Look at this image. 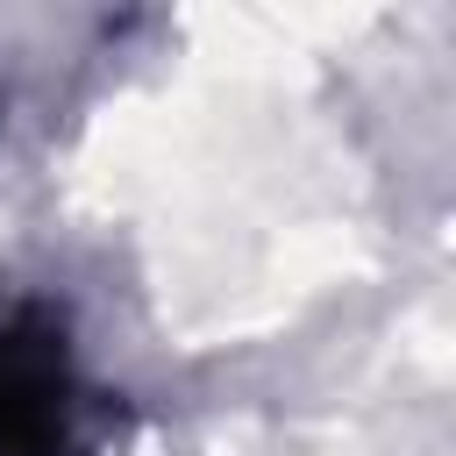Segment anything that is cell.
<instances>
[{
	"mask_svg": "<svg viewBox=\"0 0 456 456\" xmlns=\"http://www.w3.org/2000/svg\"><path fill=\"white\" fill-rule=\"evenodd\" d=\"M93 385L50 306H0V456H78Z\"/></svg>",
	"mask_w": 456,
	"mask_h": 456,
	"instance_id": "cell-1",
	"label": "cell"
}]
</instances>
